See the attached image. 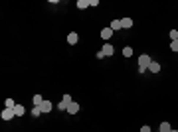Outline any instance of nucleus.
Wrapping results in <instances>:
<instances>
[{
    "mask_svg": "<svg viewBox=\"0 0 178 132\" xmlns=\"http://www.w3.org/2000/svg\"><path fill=\"white\" fill-rule=\"evenodd\" d=\"M152 63V59L148 57V53H145V55H141L138 57V73H145L146 69H148V65Z\"/></svg>",
    "mask_w": 178,
    "mask_h": 132,
    "instance_id": "obj_1",
    "label": "nucleus"
},
{
    "mask_svg": "<svg viewBox=\"0 0 178 132\" xmlns=\"http://www.w3.org/2000/svg\"><path fill=\"white\" fill-rule=\"evenodd\" d=\"M0 116H2V120H12L16 116V112H14V108H4Z\"/></svg>",
    "mask_w": 178,
    "mask_h": 132,
    "instance_id": "obj_2",
    "label": "nucleus"
},
{
    "mask_svg": "<svg viewBox=\"0 0 178 132\" xmlns=\"http://www.w3.org/2000/svg\"><path fill=\"white\" fill-rule=\"evenodd\" d=\"M77 40H79V36L75 32H69V34H67V44H69V46H75V44H77Z\"/></svg>",
    "mask_w": 178,
    "mask_h": 132,
    "instance_id": "obj_3",
    "label": "nucleus"
},
{
    "mask_svg": "<svg viewBox=\"0 0 178 132\" xmlns=\"http://www.w3.org/2000/svg\"><path fill=\"white\" fill-rule=\"evenodd\" d=\"M101 51L105 53V57H107V55H113V51H115V47H113V46H111V44H109V41H107L105 46L101 47Z\"/></svg>",
    "mask_w": 178,
    "mask_h": 132,
    "instance_id": "obj_4",
    "label": "nucleus"
},
{
    "mask_svg": "<svg viewBox=\"0 0 178 132\" xmlns=\"http://www.w3.org/2000/svg\"><path fill=\"white\" fill-rule=\"evenodd\" d=\"M67 112H69V114H77V112H79V105L75 103V101H71V103H69V106H67Z\"/></svg>",
    "mask_w": 178,
    "mask_h": 132,
    "instance_id": "obj_5",
    "label": "nucleus"
},
{
    "mask_svg": "<svg viewBox=\"0 0 178 132\" xmlns=\"http://www.w3.org/2000/svg\"><path fill=\"white\" fill-rule=\"evenodd\" d=\"M113 34H115V32H113V30H111V28H103V30H101V38H103V40H109V38H111V36H113Z\"/></svg>",
    "mask_w": 178,
    "mask_h": 132,
    "instance_id": "obj_6",
    "label": "nucleus"
},
{
    "mask_svg": "<svg viewBox=\"0 0 178 132\" xmlns=\"http://www.w3.org/2000/svg\"><path fill=\"white\" fill-rule=\"evenodd\" d=\"M40 108H42V112H52V103H50V101H44V103L40 105Z\"/></svg>",
    "mask_w": 178,
    "mask_h": 132,
    "instance_id": "obj_7",
    "label": "nucleus"
},
{
    "mask_svg": "<svg viewBox=\"0 0 178 132\" xmlns=\"http://www.w3.org/2000/svg\"><path fill=\"white\" fill-rule=\"evenodd\" d=\"M109 28H111L113 32H117V30H121V28H123V24H121V20H113L111 24H109Z\"/></svg>",
    "mask_w": 178,
    "mask_h": 132,
    "instance_id": "obj_8",
    "label": "nucleus"
},
{
    "mask_svg": "<svg viewBox=\"0 0 178 132\" xmlns=\"http://www.w3.org/2000/svg\"><path fill=\"white\" fill-rule=\"evenodd\" d=\"M148 71H151V73H158V71H160V63H156V61H152L151 65H148Z\"/></svg>",
    "mask_w": 178,
    "mask_h": 132,
    "instance_id": "obj_9",
    "label": "nucleus"
},
{
    "mask_svg": "<svg viewBox=\"0 0 178 132\" xmlns=\"http://www.w3.org/2000/svg\"><path fill=\"white\" fill-rule=\"evenodd\" d=\"M77 8H79V10H85V8H89V0H77Z\"/></svg>",
    "mask_w": 178,
    "mask_h": 132,
    "instance_id": "obj_10",
    "label": "nucleus"
},
{
    "mask_svg": "<svg viewBox=\"0 0 178 132\" xmlns=\"http://www.w3.org/2000/svg\"><path fill=\"white\" fill-rule=\"evenodd\" d=\"M14 112H16V116H22V114L26 112V108H24L22 105H16V106H14Z\"/></svg>",
    "mask_w": 178,
    "mask_h": 132,
    "instance_id": "obj_11",
    "label": "nucleus"
},
{
    "mask_svg": "<svg viewBox=\"0 0 178 132\" xmlns=\"http://www.w3.org/2000/svg\"><path fill=\"white\" fill-rule=\"evenodd\" d=\"M42 103H44V97L42 95H34V106H40Z\"/></svg>",
    "mask_w": 178,
    "mask_h": 132,
    "instance_id": "obj_12",
    "label": "nucleus"
},
{
    "mask_svg": "<svg viewBox=\"0 0 178 132\" xmlns=\"http://www.w3.org/2000/svg\"><path fill=\"white\" fill-rule=\"evenodd\" d=\"M172 130V126L168 124V122H162V124H160V132H170Z\"/></svg>",
    "mask_w": 178,
    "mask_h": 132,
    "instance_id": "obj_13",
    "label": "nucleus"
},
{
    "mask_svg": "<svg viewBox=\"0 0 178 132\" xmlns=\"http://www.w3.org/2000/svg\"><path fill=\"white\" fill-rule=\"evenodd\" d=\"M121 24H123V28H131L133 26V20H131V18H123Z\"/></svg>",
    "mask_w": 178,
    "mask_h": 132,
    "instance_id": "obj_14",
    "label": "nucleus"
},
{
    "mask_svg": "<svg viewBox=\"0 0 178 132\" xmlns=\"http://www.w3.org/2000/svg\"><path fill=\"white\" fill-rule=\"evenodd\" d=\"M4 105H6V108H14L16 103H14V99H6V101H4Z\"/></svg>",
    "mask_w": 178,
    "mask_h": 132,
    "instance_id": "obj_15",
    "label": "nucleus"
},
{
    "mask_svg": "<svg viewBox=\"0 0 178 132\" xmlns=\"http://www.w3.org/2000/svg\"><path fill=\"white\" fill-rule=\"evenodd\" d=\"M67 106H69V103H67V101H61V103L58 105V108L59 111H67Z\"/></svg>",
    "mask_w": 178,
    "mask_h": 132,
    "instance_id": "obj_16",
    "label": "nucleus"
},
{
    "mask_svg": "<svg viewBox=\"0 0 178 132\" xmlns=\"http://www.w3.org/2000/svg\"><path fill=\"white\" fill-rule=\"evenodd\" d=\"M123 55H125V57H131L133 55V47H123Z\"/></svg>",
    "mask_w": 178,
    "mask_h": 132,
    "instance_id": "obj_17",
    "label": "nucleus"
},
{
    "mask_svg": "<svg viewBox=\"0 0 178 132\" xmlns=\"http://www.w3.org/2000/svg\"><path fill=\"white\" fill-rule=\"evenodd\" d=\"M170 49L174 53H178V40H174V41H170Z\"/></svg>",
    "mask_w": 178,
    "mask_h": 132,
    "instance_id": "obj_18",
    "label": "nucleus"
},
{
    "mask_svg": "<svg viewBox=\"0 0 178 132\" xmlns=\"http://www.w3.org/2000/svg\"><path fill=\"white\" fill-rule=\"evenodd\" d=\"M40 114H42V108H40V106H34L32 108V116H40Z\"/></svg>",
    "mask_w": 178,
    "mask_h": 132,
    "instance_id": "obj_19",
    "label": "nucleus"
},
{
    "mask_svg": "<svg viewBox=\"0 0 178 132\" xmlns=\"http://www.w3.org/2000/svg\"><path fill=\"white\" fill-rule=\"evenodd\" d=\"M170 38H172V41L178 40V32H176V30H170Z\"/></svg>",
    "mask_w": 178,
    "mask_h": 132,
    "instance_id": "obj_20",
    "label": "nucleus"
},
{
    "mask_svg": "<svg viewBox=\"0 0 178 132\" xmlns=\"http://www.w3.org/2000/svg\"><path fill=\"white\" fill-rule=\"evenodd\" d=\"M89 6H99V0H89Z\"/></svg>",
    "mask_w": 178,
    "mask_h": 132,
    "instance_id": "obj_21",
    "label": "nucleus"
},
{
    "mask_svg": "<svg viewBox=\"0 0 178 132\" xmlns=\"http://www.w3.org/2000/svg\"><path fill=\"white\" fill-rule=\"evenodd\" d=\"M103 57H105V53H103L101 49H99V51H97V59H103Z\"/></svg>",
    "mask_w": 178,
    "mask_h": 132,
    "instance_id": "obj_22",
    "label": "nucleus"
},
{
    "mask_svg": "<svg viewBox=\"0 0 178 132\" xmlns=\"http://www.w3.org/2000/svg\"><path fill=\"white\" fill-rule=\"evenodd\" d=\"M141 132H151V126H143V128H141Z\"/></svg>",
    "mask_w": 178,
    "mask_h": 132,
    "instance_id": "obj_23",
    "label": "nucleus"
},
{
    "mask_svg": "<svg viewBox=\"0 0 178 132\" xmlns=\"http://www.w3.org/2000/svg\"><path fill=\"white\" fill-rule=\"evenodd\" d=\"M170 132H178V130H170Z\"/></svg>",
    "mask_w": 178,
    "mask_h": 132,
    "instance_id": "obj_24",
    "label": "nucleus"
}]
</instances>
